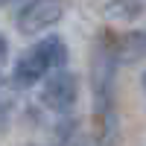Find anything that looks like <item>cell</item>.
<instances>
[{
	"label": "cell",
	"instance_id": "obj_1",
	"mask_svg": "<svg viewBox=\"0 0 146 146\" xmlns=\"http://www.w3.org/2000/svg\"><path fill=\"white\" fill-rule=\"evenodd\" d=\"M67 62V47L62 38H44L38 41L35 47H29L27 53L18 58L15 70H12V82L18 85V88H29L35 85L41 76H47L53 67H62Z\"/></svg>",
	"mask_w": 146,
	"mask_h": 146
},
{
	"label": "cell",
	"instance_id": "obj_2",
	"mask_svg": "<svg viewBox=\"0 0 146 146\" xmlns=\"http://www.w3.org/2000/svg\"><path fill=\"white\" fill-rule=\"evenodd\" d=\"M67 3L64 0H29L27 6L18 12V32L23 35H38L44 29H50L53 23L62 21Z\"/></svg>",
	"mask_w": 146,
	"mask_h": 146
},
{
	"label": "cell",
	"instance_id": "obj_5",
	"mask_svg": "<svg viewBox=\"0 0 146 146\" xmlns=\"http://www.w3.org/2000/svg\"><path fill=\"white\" fill-rule=\"evenodd\" d=\"M123 58H137L146 53V32H135V35H123Z\"/></svg>",
	"mask_w": 146,
	"mask_h": 146
},
{
	"label": "cell",
	"instance_id": "obj_3",
	"mask_svg": "<svg viewBox=\"0 0 146 146\" xmlns=\"http://www.w3.org/2000/svg\"><path fill=\"white\" fill-rule=\"evenodd\" d=\"M76 76L73 73H64L58 70L53 73L50 79H47L44 91H41V100L44 105H50L53 111H67V108H73V102H76Z\"/></svg>",
	"mask_w": 146,
	"mask_h": 146
},
{
	"label": "cell",
	"instance_id": "obj_7",
	"mask_svg": "<svg viewBox=\"0 0 146 146\" xmlns=\"http://www.w3.org/2000/svg\"><path fill=\"white\" fill-rule=\"evenodd\" d=\"M143 88H146V73H143Z\"/></svg>",
	"mask_w": 146,
	"mask_h": 146
},
{
	"label": "cell",
	"instance_id": "obj_4",
	"mask_svg": "<svg viewBox=\"0 0 146 146\" xmlns=\"http://www.w3.org/2000/svg\"><path fill=\"white\" fill-rule=\"evenodd\" d=\"M108 12V18H117V21H131V18H137L143 6L137 3V0H111V3L105 6Z\"/></svg>",
	"mask_w": 146,
	"mask_h": 146
},
{
	"label": "cell",
	"instance_id": "obj_6",
	"mask_svg": "<svg viewBox=\"0 0 146 146\" xmlns=\"http://www.w3.org/2000/svg\"><path fill=\"white\" fill-rule=\"evenodd\" d=\"M6 56H9V41L3 38V35H0V62H3Z\"/></svg>",
	"mask_w": 146,
	"mask_h": 146
}]
</instances>
